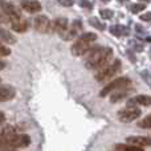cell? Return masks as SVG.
Returning a JSON list of instances; mask_svg holds the SVG:
<instances>
[{
    "label": "cell",
    "mask_w": 151,
    "mask_h": 151,
    "mask_svg": "<svg viewBox=\"0 0 151 151\" xmlns=\"http://www.w3.org/2000/svg\"><path fill=\"white\" fill-rule=\"evenodd\" d=\"M113 58V49L107 47H93V50L85 58V66L90 70L101 69Z\"/></svg>",
    "instance_id": "obj_1"
},
{
    "label": "cell",
    "mask_w": 151,
    "mask_h": 151,
    "mask_svg": "<svg viewBox=\"0 0 151 151\" xmlns=\"http://www.w3.org/2000/svg\"><path fill=\"white\" fill-rule=\"evenodd\" d=\"M97 40V35L91 33V32H86V33L81 35L76 42L72 45V53L74 56H82L85 55L88 50H90L91 44Z\"/></svg>",
    "instance_id": "obj_2"
},
{
    "label": "cell",
    "mask_w": 151,
    "mask_h": 151,
    "mask_svg": "<svg viewBox=\"0 0 151 151\" xmlns=\"http://www.w3.org/2000/svg\"><path fill=\"white\" fill-rule=\"evenodd\" d=\"M31 143V138L27 134H15L11 137L0 135V149H16V147H27Z\"/></svg>",
    "instance_id": "obj_3"
},
{
    "label": "cell",
    "mask_w": 151,
    "mask_h": 151,
    "mask_svg": "<svg viewBox=\"0 0 151 151\" xmlns=\"http://www.w3.org/2000/svg\"><path fill=\"white\" fill-rule=\"evenodd\" d=\"M121 70V61L119 60H114L111 64H107L106 66L98 69L96 73V80L98 82H104V81H107L110 78H113L118 72Z\"/></svg>",
    "instance_id": "obj_4"
},
{
    "label": "cell",
    "mask_w": 151,
    "mask_h": 151,
    "mask_svg": "<svg viewBox=\"0 0 151 151\" xmlns=\"http://www.w3.org/2000/svg\"><path fill=\"white\" fill-rule=\"evenodd\" d=\"M130 82H131L130 78H127V77L115 78V80H113L111 82L107 83V85L102 89L101 93H99V96L105 97V96H107L109 93H111V91H114V90H118V89H122V88H127V86L130 85Z\"/></svg>",
    "instance_id": "obj_5"
},
{
    "label": "cell",
    "mask_w": 151,
    "mask_h": 151,
    "mask_svg": "<svg viewBox=\"0 0 151 151\" xmlns=\"http://www.w3.org/2000/svg\"><path fill=\"white\" fill-rule=\"evenodd\" d=\"M139 115H141V110L137 106H126L125 109H121L118 111V119L121 122L127 123L135 121L137 118H139Z\"/></svg>",
    "instance_id": "obj_6"
},
{
    "label": "cell",
    "mask_w": 151,
    "mask_h": 151,
    "mask_svg": "<svg viewBox=\"0 0 151 151\" xmlns=\"http://www.w3.org/2000/svg\"><path fill=\"white\" fill-rule=\"evenodd\" d=\"M50 25H52V23H50L49 19L44 15L37 16L33 21L35 29H36L37 32H40V33H48V32H50Z\"/></svg>",
    "instance_id": "obj_7"
},
{
    "label": "cell",
    "mask_w": 151,
    "mask_h": 151,
    "mask_svg": "<svg viewBox=\"0 0 151 151\" xmlns=\"http://www.w3.org/2000/svg\"><path fill=\"white\" fill-rule=\"evenodd\" d=\"M3 8V12L7 15V17L9 19V21H13V20H17V19H21L23 16H21L20 11H19V8L16 7L13 3H7L5 1L4 4L1 5Z\"/></svg>",
    "instance_id": "obj_8"
},
{
    "label": "cell",
    "mask_w": 151,
    "mask_h": 151,
    "mask_svg": "<svg viewBox=\"0 0 151 151\" xmlns=\"http://www.w3.org/2000/svg\"><path fill=\"white\" fill-rule=\"evenodd\" d=\"M66 29H68V19L66 17H57L56 20L52 21L50 32H53V33L63 35Z\"/></svg>",
    "instance_id": "obj_9"
},
{
    "label": "cell",
    "mask_w": 151,
    "mask_h": 151,
    "mask_svg": "<svg viewBox=\"0 0 151 151\" xmlns=\"http://www.w3.org/2000/svg\"><path fill=\"white\" fill-rule=\"evenodd\" d=\"M81 27H82L81 21H80V20H76L74 23L72 24V28H69V27H68V29H66V31L64 32L63 35H61V37H63L65 41H69V40L74 39V37L77 36L78 32L81 31Z\"/></svg>",
    "instance_id": "obj_10"
},
{
    "label": "cell",
    "mask_w": 151,
    "mask_h": 151,
    "mask_svg": "<svg viewBox=\"0 0 151 151\" xmlns=\"http://www.w3.org/2000/svg\"><path fill=\"white\" fill-rule=\"evenodd\" d=\"M20 5L28 13H37L41 11V4L37 0H21Z\"/></svg>",
    "instance_id": "obj_11"
},
{
    "label": "cell",
    "mask_w": 151,
    "mask_h": 151,
    "mask_svg": "<svg viewBox=\"0 0 151 151\" xmlns=\"http://www.w3.org/2000/svg\"><path fill=\"white\" fill-rule=\"evenodd\" d=\"M137 105H142V106H151V97L149 96H137L134 98L129 99L127 106H137Z\"/></svg>",
    "instance_id": "obj_12"
},
{
    "label": "cell",
    "mask_w": 151,
    "mask_h": 151,
    "mask_svg": "<svg viewBox=\"0 0 151 151\" xmlns=\"http://www.w3.org/2000/svg\"><path fill=\"white\" fill-rule=\"evenodd\" d=\"M127 143L130 145H135V146H141V147H145V146H151V138L149 137H129L127 139Z\"/></svg>",
    "instance_id": "obj_13"
},
{
    "label": "cell",
    "mask_w": 151,
    "mask_h": 151,
    "mask_svg": "<svg viewBox=\"0 0 151 151\" xmlns=\"http://www.w3.org/2000/svg\"><path fill=\"white\" fill-rule=\"evenodd\" d=\"M16 91L12 86H0V102L9 101L15 97Z\"/></svg>",
    "instance_id": "obj_14"
},
{
    "label": "cell",
    "mask_w": 151,
    "mask_h": 151,
    "mask_svg": "<svg viewBox=\"0 0 151 151\" xmlns=\"http://www.w3.org/2000/svg\"><path fill=\"white\" fill-rule=\"evenodd\" d=\"M131 89H126V88H122V89H118V90H114L111 94V97H110V102H113V104H115V102H119L121 99L126 98V97L130 94Z\"/></svg>",
    "instance_id": "obj_15"
},
{
    "label": "cell",
    "mask_w": 151,
    "mask_h": 151,
    "mask_svg": "<svg viewBox=\"0 0 151 151\" xmlns=\"http://www.w3.org/2000/svg\"><path fill=\"white\" fill-rule=\"evenodd\" d=\"M11 23V28L13 29L15 32H19V33H21V32H25L27 29H28V21L24 20L23 17L21 19H17V20H13V21H9Z\"/></svg>",
    "instance_id": "obj_16"
},
{
    "label": "cell",
    "mask_w": 151,
    "mask_h": 151,
    "mask_svg": "<svg viewBox=\"0 0 151 151\" xmlns=\"http://www.w3.org/2000/svg\"><path fill=\"white\" fill-rule=\"evenodd\" d=\"M110 32H111V35H114L117 37H122V36H127L130 33V29L125 25H111L110 27Z\"/></svg>",
    "instance_id": "obj_17"
},
{
    "label": "cell",
    "mask_w": 151,
    "mask_h": 151,
    "mask_svg": "<svg viewBox=\"0 0 151 151\" xmlns=\"http://www.w3.org/2000/svg\"><path fill=\"white\" fill-rule=\"evenodd\" d=\"M0 42H5V44H15L16 39L13 35H11L7 29L0 28Z\"/></svg>",
    "instance_id": "obj_18"
},
{
    "label": "cell",
    "mask_w": 151,
    "mask_h": 151,
    "mask_svg": "<svg viewBox=\"0 0 151 151\" xmlns=\"http://www.w3.org/2000/svg\"><path fill=\"white\" fill-rule=\"evenodd\" d=\"M15 134H17V130L12 125H3L0 127V135L1 137H11V135H15Z\"/></svg>",
    "instance_id": "obj_19"
},
{
    "label": "cell",
    "mask_w": 151,
    "mask_h": 151,
    "mask_svg": "<svg viewBox=\"0 0 151 151\" xmlns=\"http://www.w3.org/2000/svg\"><path fill=\"white\" fill-rule=\"evenodd\" d=\"M115 150L117 151H145L141 146H135V145H115Z\"/></svg>",
    "instance_id": "obj_20"
},
{
    "label": "cell",
    "mask_w": 151,
    "mask_h": 151,
    "mask_svg": "<svg viewBox=\"0 0 151 151\" xmlns=\"http://www.w3.org/2000/svg\"><path fill=\"white\" fill-rule=\"evenodd\" d=\"M89 24H90V25H93L94 28H97L98 31H104L105 27H106L104 23H101V21H99L97 17H91V19H89Z\"/></svg>",
    "instance_id": "obj_21"
},
{
    "label": "cell",
    "mask_w": 151,
    "mask_h": 151,
    "mask_svg": "<svg viewBox=\"0 0 151 151\" xmlns=\"http://www.w3.org/2000/svg\"><path fill=\"white\" fill-rule=\"evenodd\" d=\"M138 126L142 129H151V114L147 115L146 118H143L141 122H138Z\"/></svg>",
    "instance_id": "obj_22"
},
{
    "label": "cell",
    "mask_w": 151,
    "mask_h": 151,
    "mask_svg": "<svg viewBox=\"0 0 151 151\" xmlns=\"http://www.w3.org/2000/svg\"><path fill=\"white\" fill-rule=\"evenodd\" d=\"M146 8V5L145 4H141V3H138V4H130V11L133 13H139L142 12V11Z\"/></svg>",
    "instance_id": "obj_23"
},
{
    "label": "cell",
    "mask_w": 151,
    "mask_h": 151,
    "mask_svg": "<svg viewBox=\"0 0 151 151\" xmlns=\"http://www.w3.org/2000/svg\"><path fill=\"white\" fill-rule=\"evenodd\" d=\"M99 15H101L102 19L109 20V19H111L113 16H114V12H113L111 9H101V11H99Z\"/></svg>",
    "instance_id": "obj_24"
},
{
    "label": "cell",
    "mask_w": 151,
    "mask_h": 151,
    "mask_svg": "<svg viewBox=\"0 0 151 151\" xmlns=\"http://www.w3.org/2000/svg\"><path fill=\"white\" fill-rule=\"evenodd\" d=\"M9 55H11V49L0 42V56H3V57H4V56H9Z\"/></svg>",
    "instance_id": "obj_25"
},
{
    "label": "cell",
    "mask_w": 151,
    "mask_h": 151,
    "mask_svg": "<svg viewBox=\"0 0 151 151\" xmlns=\"http://www.w3.org/2000/svg\"><path fill=\"white\" fill-rule=\"evenodd\" d=\"M78 4H80L81 8H86V9H91V8H93V4H91L89 0H80Z\"/></svg>",
    "instance_id": "obj_26"
},
{
    "label": "cell",
    "mask_w": 151,
    "mask_h": 151,
    "mask_svg": "<svg viewBox=\"0 0 151 151\" xmlns=\"http://www.w3.org/2000/svg\"><path fill=\"white\" fill-rule=\"evenodd\" d=\"M56 1H57L58 4H61L63 7H72V5L74 4L73 0H56Z\"/></svg>",
    "instance_id": "obj_27"
},
{
    "label": "cell",
    "mask_w": 151,
    "mask_h": 151,
    "mask_svg": "<svg viewBox=\"0 0 151 151\" xmlns=\"http://www.w3.org/2000/svg\"><path fill=\"white\" fill-rule=\"evenodd\" d=\"M130 44L133 45V47H134V49H135V50H138V52H142V50H143V45H142V44H138V42H137V41H131Z\"/></svg>",
    "instance_id": "obj_28"
},
{
    "label": "cell",
    "mask_w": 151,
    "mask_h": 151,
    "mask_svg": "<svg viewBox=\"0 0 151 151\" xmlns=\"http://www.w3.org/2000/svg\"><path fill=\"white\" fill-rule=\"evenodd\" d=\"M141 20L142 21H151V12L143 13V15L141 16Z\"/></svg>",
    "instance_id": "obj_29"
},
{
    "label": "cell",
    "mask_w": 151,
    "mask_h": 151,
    "mask_svg": "<svg viewBox=\"0 0 151 151\" xmlns=\"http://www.w3.org/2000/svg\"><path fill=\"white\" fill-rule=\"evenodd\" d=\"M7 21H9V19L7 17V15L4 12L0 11V23H7Z\"/></svg>",
    "instance_id": "obj_30"
},
{
    "label": "cell",
    "mask_w": 151,
    "mask_h": 151,
    "mask_svg": "<svg viewBox=\"0 0 151 151\" xmlns=\"http://www.w3.org/2000/svg\"><path fill=\"white\" fill-rule=\"evenodd\" d=\"M4 121H5V115H4V113L0 111V125H1V123L4 122Z\"/></svg>",
    "instance_id": "obj_31"
},
{
    "label": "cell",
    "mask_w": 151,
    "mask_h": 151,
    "mask_svg": "<svg viewBox=\"0 0 151 151\" xmlns=\"http://www.w3.org/2000/svg\"><path fill=\"white\" fill-rule=\"evenodd\" d=\"M4 68H5V63H4V61L0 60V70H3Z\"/></svg>",
    "instance_id": "obj_32"
},
{
    "label": "cell",
    "mask_w": 151,
    "mask_h": 151,
    "mask_svg": "<svg viewBox=\"0 0 151 151\" xmlns=\"http://www.w3.org/2000/svg\"><path fill=\"white\" fill-rule=\"evenodd\" d=\"M5 3V0H0V5H3Z\"/></svg>",
    "instance_id": "obj_33"
},
{
    "label": "cell",
    "mask_w": 151,
    "mask_h": 151,
    "mask_svg": "<svg viewBox=\"0 0 151 151\" xmlns=\"http://www.w3.org/2000/svg\"><path fill=\"white\" fill-rule=\"evenodd\" d=\"M146 40H147V41H149V42H151V36H149V37H147Z\"/></svg>",
    "instance_id": "obj_34"
},
{
    "label": "cell",
    "mask_w": 151,
    "mask_h": 151,
    "mask_svg": "<svg viewBox=\"0 0 151 151\" xmlns=\"http://www.w3.org/2000/svg\"><path fill=\"white\" fill-rule=\"evenodd\" d=\"M141 1H145V3H150L151 0H141Z\"/></svg>",
    "instance_id": "obj_35"
},
{
    "label": "cell",
    "mask_w": 151,
    "mask_h": 151,
    "mask_svg": "<svg viewBox=\"0 0 151 151\" xmlns=\"http://www.w3.org/2000/svg\"><path fill=\"white\" fill-rule=\"evenodd\" d=\"M5 151H16V150H5Z\"/></svg>",
    "instance_id": "obj_36"
},
{
    "label": "cell",
    "mask_w": 151,
    "mask_h": 151,
    "mask_svg": "<svg viewBox=\"0 0 151 151\" xmlns=\"http://www.w3.org/2000/svg\"><path fill=\"white\" fill-rule=\"evenodd\" d=\"M104 1H109V0H104Z\"/></svg>",
    "instance_id": "obj_37"
},
{
    "label": "cell",
    "mask_w": 151,
    "mask_h": 151,
    "mask_svg": "<svg viewBox=\"0 0 151 151\" xmlns=\"http://www.w3.org/2000/svg\"><path fill=\"white\" fill-rule=\"evenodd\" d=\"M150 56H151V50H150Z\"/></svg>",
    "instance_id": "obj_38"
}]
</instances>
